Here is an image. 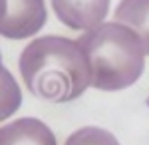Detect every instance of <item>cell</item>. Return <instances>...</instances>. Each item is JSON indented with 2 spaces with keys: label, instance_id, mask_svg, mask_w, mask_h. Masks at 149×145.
I'll use <instances>...</instances> for the list:
<instances>
[{
  "label": "cell",
  "instance_id": "1",
  "mask_svg": "<svg viewBox=\"0 0 149 145\" xmlns=\"http://www.w3.org/2000/svg\"><path fill=\"white\" fill-rule=\"evenodd\" d=\"M20 76L28 91L44 101L66 103L92 86V68L78 40L42 36L20 54Z\"/></svg>",
  "mask_w": 149,
  "mask_h": 145
},
{
  "label": "cell",
  "instance_id": "2",
  "mask_svg": "<svg viewBox=\"0 0 149 145\" xmlns=\"http://www.w3.org/2000/svg\"><path fill=\"white\" fill-rule=\"evenodd\" d=\"M92 68V86L102 91H119L133 86L145 70V48L131 28L103 22L78 38Z\"/></svg>",
  "mask_w": 149,
  "mask_h": 145
},
{
  "label": "cell",
  "instance_id": "3",
  "mask_svg": "<svg viewBox=\"0 0 149 145\" xmlns=\"http://www.w3.org/2000/svg\"><path fill=\"white\" fill-rule=\"evenodd\" d=\"M48 12L44 0H4V14L0 20V36L24 40L34 36L46 24Z\"/></svg>",
  "mask_w": 149,
  "mask_h": 145
},
{
  "label": "cell",
  "instance_id": "4",
  "mask_svg": "<svg viewBox=\"0 0 149 145\" xmlns=\"http://www.w3.org/2000/svg\"><path fill=\"white\" fill-rule=\"evenodd\" d=\"M52 6L62 24L72 30L88 32L103 24L109 0H52Z\"/></svg>",
  "mask_w": 149,
  "mask_h": 145
},
{
  "label": "cell",
  "instance_id": "5",
  "mask_svg": "<svg viewBox=\"0 0 149 145\" xmlns=\"http://www.w3.org/2000/svg\"><path fill=\"white\" fill-rule=\"evenodd\" d=\"M0 145H58L56 135L36 117H20L0 127Z\"/></svg>",
  "mask_w": 149,
  "mask_h": 145
},
{
  "label": "cell",
  "instance_id": "6",
  "mask_svg": "<svg viewBox=\"0 0 149 145\" xmlns=\"http://www.w3.org/2000/svg\"><path fill=\"white\" fill-rule=\"evenodd\" d=\"M115 22L131 28L149 54V0H121L113 12Z\"/></svg>",
  "mask_w": 149,
  "mask_h": 145
},
{
  "label": "cell",
  "instance_id": "7",
  "mask_svg": "<svg viewBox=\"0 0 149 145\" xmlns=\"http://www.w3.org/2000/svg\"><path fill=\"white\" fill-rule=\"evenodd\" d=\"M22 103V91L12 74L2 68L0 70V121L10 117Z\"/></svg>",
  "mask_w": 149,
  "mask_h": 145
},
{
  "label": "cell",
  "instance_id": "8",
  "mask_svg": "<svg viewBox=\"0 0 149 145\" xmlns=\"http://www.w3.org/2000/svg\"><path fill=\"white\" fill-rule=\"evenodd\" d=\"M64 145H119L113 133L102 127H80L66 139Z\"/></svg>",
  "mask_w": 149,
  "mask_h": 145
},
{
  "label": "cell",
  "instance_id": "9",
  "mask_svg": "<svg viewBox=\"0 0 149 145\" xmlns=\"http://www.w3.org/2000/svg\"><path fill=\"white\" fill-rule=\"evenodd\" d=\"M2 68H4V66H2V58H0V70H2Z\"/></svg>",
  "mask_w": 149,
  "mask_h": 145
},
{
  "label": "cell",
  "instance_id": "10",
  "mask_svg": "<svg viewBox=\"0 0 149 145\" xmlns=\"http://www.w3.org/2000/svg\"><path fill=\"white\" fill-rule=\"evenodd\" d=\"M0 4H2V0H0Z\"/></svg>",
  "mask_w": 149,
  "mask_h": 145
}]
</instances>
